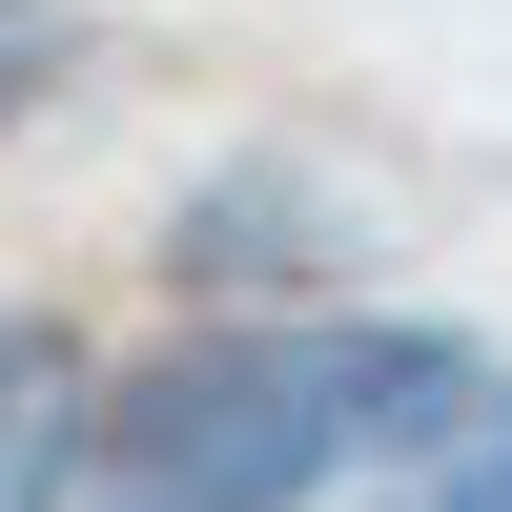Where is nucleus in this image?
Masks as SVG:
<instances>
[{
  "instance_id": "1",
  "label": "nucleus",
  "mask_w": 512,
  "mask_h": 512,
  "mask_svg": "<svg viewBox=\"0 0 512 512\" xmlns=\"http://www.w3.org/2000/svg\"><path fill=\"white\" fill-rule=\"evenodd\" d=\"M512 390L472 328L410 308H267V328H185L164 369L82 390V512H308L369 472H431L451 431Z\"/></svg>"
},
{
  "instance_id": "4",
  "label": "nucleus",
  "mask_w": 512,
  "mask_h": 512,
  "mask_svg": "<svg viewBox=\"0 0 512 512\" xmlns=\"http://www.w3.org/2000/svg\"><path fill=\"white\" fill-rule=\"evenodd\" d=\"M41 82H62V21H41V0H0V103H41Z\"/></svg>"
},
{
  "instance_id": "2",
  "label": "nucleus",
  "mask_w": 512,
  "mask_h": 512,
  "mask_svg": "<svg viewBox=\"0 0 512 512\" xmlns=\"http://www.w3.org/2000/svg\"><path fill=\"white\" fill-rule=\"evenodd\" d=\"M164 267L185 287H287V267H349V226H328V185H287V164H226V185L164 205Z\"/></svg>"
},
{
  "instance_id": "3",
  "label": "nucleus",
  "mask_w": 512,
  "mask_h": 512,
  "mask_svg": "<svg viewBox=\"0 0 512 512\" xmlns=\"http://www.w3.org/2000/svg\"><path fill=\"white\" fill-rule=\"evenodd\" d=\"M410 512H512V390H492V410H472V431H451V451H431V492H410Z\"/></svg>"
}]
</instances>
